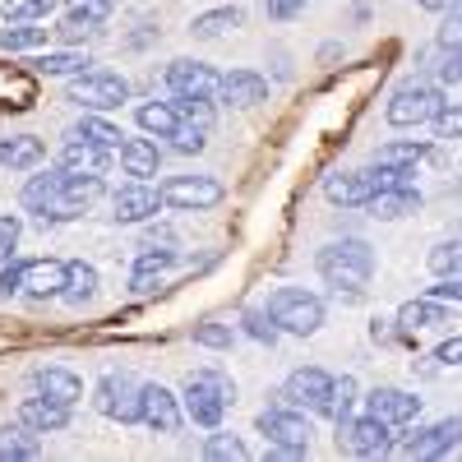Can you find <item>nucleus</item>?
<instances>
[{
    "instance_id": "obj_43",
    "label": "nucleus",
    "mask_w": 462,
    "mask_h": 462,
    "mask_svg": "<svg viewBox=\"0 0 462 462\" xmlns=\"http://www.w3.org/2000/svg\"><path fill=\"white\" fill-rule=\"evenodd\" d=\"M241 328H245L254 342H268V346H273V342H278V333H282L268 310H245V315H241Z\"/></svg>"
},
{
    "instance_id": "obj_42",
    "label": "nucleus",
    "mask_w": 462,
    "mask_h": 462,
    "mask_svg": "<svg viewBox=\"0 0 462 462\" xmlns=\"http://www.w3.org/2000/svg\"><path fill=\"white\" fill-rule=\"evenodd\" d=\"M435 42H439L444 51H457V47H462V0H453V5L444 10V23H439V32H435Z\"/></svg>"
},
{
    "instance_id": "obj_38",
    "label": "nucleus",
    "mask_w": 462,
    "mask_h": 462,
    "mask_svg": "<svg viewBox=\"0 0 462 462\" xmlns=\"http://www.w3.org/2000/svg\"><path fill=\"white\" fill-rule=\"evenodd\" d=\"M352 407H356V379L352 374H342V379H333V398H328V416L337 420H352Z\"/></svg>"
},
{
    "instance_id": "obj_19",
    "label": "nucleus",
    "mask_w": 462,
    "mask_h": 462,
    "mask_svg": "<svg viewBox=\"0 0 462 462\" xmlns=\"http://www.w3.org/2000/svg\"><path fill=\"white\" fill-rule=\"evenodd\" d=\"M65 291V263L60 259H28L23 263V296L51 300Z\"/></svg>"
},
{
    "instance_id": "obj_53",
    "label": "nucleus",
    "mask_w": 462,
    "mask_h": 462,
    "mask_svg": "<svg viewBox=\"0 0 462 462\" xmlns=\"http://www.w3.org/2000/svg\"><path fill=\"white\" fill-rule=\"evenodd\" d=\"M370 337H374V342H389V324L374 319V324H370Z\"/></svg>"
},
{
    "instance_id": "obj_24",
    "label": "nucleus",
    "mask_w": 462,
    "mask_h": 462,
    "mask_svg": "<svg viewBox=\"0 0 462 462\" xmlns=\"http://www.w3.org/2000/svg\"><path fill=\"white\" fill-rule=\"evenodd\" d=\"M398 328H402V337H411L416 328H439V324H448V305L439 300V296H420V300H407L402 310H398V319H393Z\"/></svg>"
},
{
    "instance_id": "obj_44",
    "label": "nucleus",
    "mask_w": 462,
    "mask_h": 462,
    "mask_svg": "<svg viewBox=\"0 0 462 462\" xmlns=\"http://www.w3.org/2000/svg\"><path fill=\"white\" fill-rule=\"evenodd\" d=\"M204 143H208V130L204 125H189V121H180L176 134H171V148L176 152H204Z\"/></svg>"
},
{
    "instance_id": "obj_47",
    "label": "nucleus",
    "mask_w": 462,
    "mask_h": 462,
    "mask_svg": "<svg viewBox=\"0 0 462 462\" xmlns=\"http://www.w3.org/2000/svg\"><path fill=\"white\" fill-rule=\"evenodd\" d=\"M19 231H23L19 217H0V263H10V254L19 245Z\"/></svg>"
},
{
    "instance_id": "obj_48",
    "label": "nucleus",
    "mask_w": 462,
    "mask_h": 462,
    "mask_svg": "<svg viewBox=\"0 0 462 462\" xmlns=\"http://www.w3.org/2000/svg\"><path fill=\"white\" fill-rule=\"evenodd\" d=\"M263 5H268V19H296L300 10H305V0H263Z\"/></svg>"
},
{
    "instance_id": "obj_29",
    "label": "nucleus",
    "mask_w": 462,
    "mask_h": 462,
    "mask_svg": "<svg viewBox=\"0 0 462 462\" xmlns=\"http://www.w3.org/2000/svg\"><path fill=\"white\" fill-rule=\"evenodd\" d=\"M37 453H42V444H37V430L32 426H5L0 430V462H32Z\"/></svg>"
},
{
    "instance_id": "obj_32",
    "label": "nucleus",
    "mask_w": 462,
    "mask_h": 462,
    "mask_svg": "<svg viewBox=\"0 0 462 462\" xmlns=\"http://www.w3.org/2000/svg\"><path fill=\"white\" fill-rule=\"evenodd\" d=\"M47 42V28H37L32 19H10L0 28V51H32Z\"/></svg>"
},
{
    "instance_id": "obj_37",
    "label": "nucleus",
    "mask_w": 462,
    "mask_h": 462,
    "mask_svg": "<svg viewBox=\"0 0 462 462\" xmlns=\"http://www.w3.org/2000/svg\"><path fill=\"white\" fill-rule=\"evenodd\" d=\"M430 273L435 278H457L462 273V236L457 241H439L430 250Z\"/></svg>"
},
{
    "instance_id": "obj_50",
    "label": "nucleus",
    "mask_w": 462,
    "mask_h": 462,
    "mask_svg": "<svg viewBox=\"0 0 462 462\" xmlns=\"http://www.w3.org/2000/svg\"><path fill=\"white\" fill-rule=\"evenodd\" d=\"M19 291H23V263H10L0 273V296H19Z\"/></svg>"
},
{
    "instance_id": "obj_51",
    "label": "nucleus",
    "mask_w": 462,
    "mask_h": 462,
    "mask_svg": "<svg viewBox=\"0 0 462 462\" xmlns=\"http://www.w3.org/2000/svg\"><path fill=\"white\" fill-rule=\"evenodd\" d=\"M439 79H444V84H462V47L448 51V60L439 65Z\"/></svg>"
},
{
    "instance_id": "obj_46",
    "label": "nucleus",
    "mask_w": 462,
    "mask_h": 462,
    "mask_svg": "<svg viewBox=\"0 0 462 462\" xmlns=\"http://www.w3.org/2000/svg\"><path fill=\"white\" fill-rule=\"evenodd\" d=\"M231 337H236V333H231V324H199L195 328V342L199 346H213V352H226Z\"/></svg>"
},
{
    "instance_id": "obj_31",
    "label": "nucleus",
    "mask_w": 462,
    "mask_h": 462,
    "mask_svg": "<svg viewBox=\"0 0 462 462\" xmlns=\"http://www.w3.org/2000/svg\"><path fill=\"white\" fill-rule=\"evenodd\" d=\"M69 305H84V300H93L97 296V268L93 263H84V259H74V263H65V291H60Z\"/></svg>"
},
{
    "instance_id": "obj_45",
    "label": "nucleus",
    "mask_w": 462,
    "mask_h": 462,
    "mask_svg": "<svg viewBox=\"0 0 462 462\" xmlns=\"http://www.w3.org/2000/svg\"><path fill=\"white\" fill-rule=\"evenodd\" d=\"M430 125H435V139H462V102H448Z\"/></svg>"
},
{
    "instance_id": "obj_1",
    "label": "nucleus",
    "mask_w": 462,
    "mask_h": 462,
    "mask_svg": "<svg viewBox=\"0 0 462 462\" xmlns=\"http://www.w3.org/2000/svg\"><path fill=\"white\" fill-rule=\"evenodd\" d=\"M315 268L328 287H346V291H361L370 278H374V250L356 236H342V241H328L319 254H315Z\"/></svg>"
},
{
    "instance_id": "obj_4",
    "label": "nucleus",
    "mask_w": 462,
    "mask_h": 462,
    "mask_svg": "<svg viewBox=\"0 0 462 462\" xmlns=\"http://www.w3.org/2000/svg\"><path fill=\"white\" fill-rule=\"evenodd\" d=\"M444 106H448V102H444V88H439V84H402V88L389 97L383 116H389V125L411 130V125H430Z\"/></svg>"
},
{
    "instance_id": "obj_5",
    "label": "nucleus",
    "mask_w": 462,
    "mask_h": 462,
    "mask_svg": "<svg viewBox=\"0 0 462 462\" xmlns=\"http://www.w3.org/2000/svg\"><path fill=\"white\" fill-rule=\"evenodd\" d=\"M259 430H263V439L273 444V448L310 453V435H315V426H310V416H305L300 407H291V402L263 407V411H259Z\"/></svg>"
},
{
    "instance_id": "obj_3",
    "label": "nucleus",
    "mask_w": 462,
    "mask_h": 462,
    "mask_svg": "<svg viewBox=\"0 0 462 462\" xmlns=\"http://www.w3.org/2000/svg\"><path fill=\"white\" fill-rule=\"evenodd\" d=\"M263 310L273 315V324L282 333H296V337H310V333L324 328V300L315 291H305V287H278L273 296H268Z\"/></svg>"
},
{
    "instance_id": "obj_25",
    "label": "nucleus",
    "mask_w": 462,
    "mask_h": 462,
    "mask_svg": "<svg viewBox=\"0 0 462 462\" xmlns=\"http://www.w3.org/2000/svg\"><path fill=\"white\" fill-rule=\"evenodd\" d=\"M47 158V143L37 139V134H10V139H0V167L5 171H28Z\"/></svg>"
},
{
    "instance_id": "obj_13",
    "label": "nucleus",
    "mask_w": 462,
    "mask_h": 462,
    "mask_svg": "<svg viewBox=\"0 0 462 462\" xmlns=\"http://www.w3.org/2000/svg\"><path fill=\"white\" fill-rule=\"evenodd\" d=\"M457 439H462V416H448V420H439V426H430V430H416V435L398 439L393 448H402L407 457H444V453L457 448Z\"/></svg>"
},
{
    "instance_id": "obj_30",
    "label": "nucleus",
    "mask_w": 462,
    "mask_h": 462,
    "mask_svg": "<svg viewBox=\"0 0 462 462\" xmlns=\"http://www.w3.org/2000/svg\"><path fill=\"white\" fill-rule=\"evenodd\" d=\"M93 60L84 51H42V56H32V69L37 74H47V79H74V74H84Z\"/></svg>"
},
{
    "instance_id": "obj_40",
    "label": "nucleus",
    "mask_w": 462,
    "mask_h": 462,
    "mask_svg": "<svg viewBox=\"0 0 462 462\" xmlns=\"http://www.w3.org/2000/svg\"><path fill=\"white\" fill-rule=\"evenodd\" d=\"M56 5L60 0H0V10H5L10 19H32V23H42Z\"/></svg>"
},
{
    "instance_id": "obj_20",
    "label": "nucleus",
    "mask_w": 462,
    "mask_h": 462,
    "mask_svg": "<svg viewBox=\"0 0 462 462\" xmlns=\"http://www.w3.org/2000/svg\"><path fill=\"white\" fill-rule=\"evenodd\" d=\"M268 97V79L259 69H231L222 74V88H217V102H231V106H259Z\"/></svg>"
},
{
    "instance_id": "obj_39",
    "label": "nucleus",
    "mask_w": 462,
    "mask_h": 462,
    "mask_svg": "<svg viewBox=\"0 0 462 462\" xmlns=\"http://www.w3.org/2000/svg\"><path fill=\"white\" fill-rule=\"evenodd\" d=\"M171 106H176V116H180V121L213 130V102H208V97H171Z\"/></svg>"
},
{
    "instance_id": "obj_41",
    "label": "nucleus",
    "mask_w": 462,
    "mask_h": 462,
    "mask_svg": "<svg viewBox=\"0 0 462 462\" xmlns=\"http://www.w3.org/2000/svg\"><path fill=\"white\" fill-rule=\"evenodd\" d=\"M176 259H180L176 250H143V254L134 259V278H162Z\"/></svg>"
},
{
    "instance_id": "obj_17",
    "label": "nucleus",
    "mask_w": 462,
    "mask_h": 462,
    "mask_svg": "<svg viewBox=\"0 0 462 462\" xmlns=\"http://www.w3.org/2000/svg\"><path fill=\"white\" fill-rule=\"evenodd\" d=\"M365 407H370V416L389 420V426H407V420L420 416V398L407 393V389H374L365 398Z\"/></svg>"
},
{
    "instance_id": "obj_6",
    "label": "nucleus",
    "mask_w": 462,
    "mask_h": 462,
    "mask_svg": "<svg viewBox=\"0 0 462 462\" xmlns=\"http://www.w3.org/2000/svg\"><path fill=\"white\" fill-rule=\"evenodd\" d=\"M69 102L84 111H116L121 102H130V84L111 69H84L69 79Z\"/></svg>"
},
{
    "instance_id": "obj_35",
    "label": "nucleus",
    "mask_w": 462,
    "mask_h": 462,
    "mask_svg": "<svg viewBox=\"0 0 462 462\" xmlns=\"http://www.w3.org/2000/svg\"><path fill=\"white\" fill-rule=\"evenodd\" d=\"M69 139H88V143H97V148H121V143H125V134H121V130H116L111 121H102V111L84 116V121L69 130Z\"/></svg>"
},
{
    "instance_id": "obj_22",
    "label": "nucleus",
    "mask_w": 462,
    "mask_h": 462,
    "mask_svg": "<svg viewBox=\"0 0 462 462\" xmlns=\"http://www.w3.org/2000/svg\"><path fill=\"white\" fill-rule=\"evenodd\" d=\"M19 420H23V426H32L37 435H56V430L69 426V407L51 402L47 393H37V398H23L19 402Z\"/></svg>"
},
{
    "instance_id": "obj_7",
    "label": "nucleus",
    "mask_w": 462,
    "mask_h": 462,
    "mask_svg": "<svg viewBox=\"0 0 462 462\" xmlns=\"http://www.w3.org/2000/svg\"><path fill=\"white\" fill-rule=\"evenodd\" d=\"M162 195V208H176V213H204V208H217L226 199V189L217 176H171L158 185Z\"/></svg>"
},
{
    "instance_id": "obj_36",
    "label": "nucleus",
    "mask_w": 462,
    "mask_h": 462,
    "mask_svg": "<svg viewBox=\"0 0 462 462\" xmlns=\"http://www.w3.org/2000/svg\"><path fill=\"white\" fill-rule=\"evenodd\" d=\"M204 457H208V462H245V457H250V448H245L236 435L213 430V435L204 439Z\"/></svg>"
},
{
    "instance_id": "obj_8",
    "label": "nucleus",
    "mask_w": 462,
    "mask_h": 462,
    "mask_svg": "<svg viewBox=\"0 0 462 462\" xmlns=\"http://www.w3.org/2000/svg\"><path fill=\"white\" fill-rule=\"evenodd\" d=\"M139 389L143 383H134L125 370H111L97 379V389H93V407L111 420H121V426H134L139 420Z\"/></svg>"
},
{
    "instance_id": "obj_27",
    "label": "nucleus",
    "mask_w": 462,
    "mask_h": 462,
    "mask_svg": "<svg viewBox=\"0 0 462 462\" xmlns=\"http://www.w3.org/2000/svg\"><path fill=\"white\" fill-rule=\"evenodd\" d=\"M374 217H383V222H393V217H407V213H416L420 208V189H411V185H398V189H379V195H370V204H365Z\"/></svg>"
},
{
    "instance_id": "obj_21",
    "label": "nucleus",
    "mask_w": 462,
    "mask_h": 462,
    "mask_svg": "<svg viewBox=\"0 0 462 462\" xmlns=\"http://www.w3.org/2000/svg\"><path fill=\"white\" fill-rule=\"evenodd\" d=\"M60 167L74 171V176H106L111 148H97V143H88V139H69V143L60 148Z\"/></svg>"
},
{
    "instance_id": "obj_28",
    "label": "nucleus",
    "mask_w": 462,
    "mask_h": 462,
    "mask_svg": "<svg viewBox=\"0 0 462 462\" xmlns=\"http://www.w3.org/2000/svg\"><path fill=\"white\" fill-rule=\"evenodd\" d=\"M241 23H245V10H241V5H222V10L195 14V19H189V32H195L199 42H213V37H222V32H231V28H241Z\"/></svg>"
},
{
    "instance_id": "obj_11",
    "label": "nucleus",
    "mask_w": 462,
    "mask_h": 462,
    "mask_svg": "<svg viewBox=\"0 0 462 462\" xmlns=\"http://www.w3.org/2000/svg\"><path fill=\"white\" fill-rule=\"evenodd\" d=\"M139 420L148 430H158V435H176L180 420H185V407H180V398L167 389V383H143L139 389Z\"/></svg>"
},
{
    "instance_id": "obj_33",
    "label": "nucleus",
    "mask_w": 462,
    "mask_h": 462,
    "mask_svg": "<svg viewBox=\"0 0 462 462\" xmlns=\"http://www.w3.org/2000/svg\"><path fill=\"white\" fill-rule=\"evenodd\" d=\"M426 158H430V143H420V139H398V143H383L374 152L379 167H416V162H426Z\"/></svg>"
},
{
    "instance_id": "obj_34",
    "label": "nucleus",
    "mask_w": 462,
    "mask_h": 462,
    "mask_svg": "<svg viewBox=\"0 0 462 462\" xmlns=\"http://www.w3.org/2000/svg\"><path fill=\"white\" fill-rule=\"evenodd\" d=\"M176 125H180V116H176V106H171V102H143V106H139V130H143V134L171 139V134H176Z\"/></svg>"
},
{
    "instance_id": "obj_23",
    "label": "nucleus",
    "mask_w": 462,
    "mask_h": 462,
    "mask_svg": "<svg viewBox=\"0 0 462 462\" xmlns=\"http://www.w3.org/2000/svg\"><path fill=\"white\" fill-rule=\"evenodd\" d=\"M60 189H65V167H51V171L32 176V180H28V185L19 189V204H23L28 213H37V217H42L47 208H56Z\"/></svg>"
},
{
    "instance_id": "obj_26",
    "label": "nucleus",
    "mask_w": 462,
    "mask_h": 462,
    "mask_svg": "<svg viewBox=\"0 0 462 462\" xmlns=\"http://www.w3.org/2000/svg\"><path fill=\"white\" fill-rule=\"evenodd\" d=\"M116 152H121V167H125V176H134V180L158 176L162 152H158V143H152V139H125Z\"/></svg>"
},
{
    "instance_id": "obj_2",
    "label": "nucleus",
    "mask_w": 462,
    "mask_h": 462,
    "mask_svg": "<svg viewBox=\"0 0 462 462\" xmlns=\"http://www.w3.org/2000/svg\"><path fill=\"white\" fill-rule=\"evenodd\" d=\"M231 398H236V383H231L226 374H217V370H199V374H189L185 393H180V407H185V416L195 420V426L217 430Z\"/></svg>"
},
{
    "instance_id": "obj_14",
    "label": "nucleus",
    "mask_w": 462,
    "mask_h": 462,
    "mask_svg": "<svg viewBox=\"0 0 462 462\" xmlns=\"http://www.w3.org/2000/svg\"><path fill=\"white\" fill-rule=\"evenodd\" d=\"M111 217L116 222H148V217H158V208H162V195L152 189L148 180H130V185H121L111 195Z\"/></svg>"
},
{
    "instance_id": "obj_9",
    "label": "nucleus",
    "mask_w": 462,
    "mask_h": 462,
    "mask_svg": "<svg viewBox=\"0 0 462 462\" xmlns=\"http://www.w3.org/2000/svg\"><path fill=\"white\" fill-rule=\"evenodd\" d=\"M278 398L291 402V407H300V411H319V416H328L333 374L319 370V365H300V370L287 374V383H282V393H278Z\"/></svg>"
},
{
    "instance_id": "obj_15",
    "label": "nucleus",
    "mask_w": 462,
    "mask_h": 462,
    "mask_svg": "<svg viewBox=\"0 0 462 462\" xmlns=\"http://www.w3.org/2000/svg\"><path fill=\"white\" fill-rule=\"evenodd\" d=\"M116 10V0H69V14L65 23L56 28L60 37H69V42H79V37H93L97 23H106Z\"/></svg>"
},
{
    "instance_id": "obj_52",
    "label": "nucleus",
    "mask_w": 462,
    "mask_h": 462,
    "mask_svg": "<svg viewBox=\"0 0 462 462\" xmlns=\"http://www.w3.org/2000/svg\"><path fill=\"white\" fill-rule=\"evenodd\" d=\"M416 5H420V10H430V14H444L453 0H416Z\"/></svg>"
},
{
    "instance_id": "obj_49",
    "label": "nucleus",
    "mask_w": 462,
    "mask_h": 462,
    "mask_svg": "<svg viewBox=\"0 0 462 462\" xmlns=\"http://www.w3.org/2000/svg\"><path fill=\"white\" fill-rule=\"evenodd\" d=\"M435 361H439V365H462V337H444V342L435 346Z\"/></svg>"
},
{
    "instance_id": "obj_12",
    "label": "nucleus",
    "mask_w": 462,
    "mask_h": 462,
    "mask_svg": "<svg viewBox=\"0 0 462 462\" xmlns=\"http://www.w3.org/2000/svg\"><path fill=\"white\" fill-rule=\"evenodd\" d=\"M167 88H171V97H208V102H217L222 74H213L199 60H171L167 65Z\"/></svg>"
},
{
    "instance_id": "obj_18",
    "label": "nucleus",
    "mask_w": 462,
    "mask_h": 462,
    "mask_svg": "<svg viewBox=\"0 0 462 462\" xmlns=\"http://www.w3.org/2000/svg\"><path fill=\"white\" fill-rule=\"evenodd\" d=\"M370 195H374V185H370L365 171H337V176L324 180V199L333 208H365Z\"/></svg>"
},
{
    "instance_id": "obj_10",
    "label": "nucleus",
    "mask_w": 462,
    "mask_h": 462,
    "mask_svg": "<svg viewBox=\"0 0 462 462\" xmlns=\"http://www.w3.org/2000/svg\"><path fill=\"white\" fill-rule=\"evenodd\" d=\"M342 435H337V444L346 448V453H356V457H383V453H393V426L389 420H379V416H356V420H342L337 426Z\"/></svg>"
},
{
    "instance_id": "obj_16",
    "label": "nucleus",
    "mask_w": 462,
    "mask_h": 462,
    "mask_svg": "<svg viewBox=\"0 0 462 462\" xmlns=\"http://www.w3.org/2000/svg\"><path fill=\"white\" fill-rule=\"evenodd\" d=\"M32 389L47 393L60 407H74V402L84 398V379L74 374V370H65V365H42V370H32Z\"/></svg>"
}]
</instances>
